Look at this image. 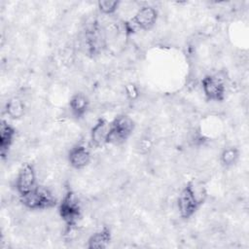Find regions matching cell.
<instances>
[{"mask_svg":"<svg viewBox=\"0 0 249 249\" xmlns=\"http://www.w3.org/2000/svg\"><path fill=\"white\" fill-rule=\"evenodd\" d=\"M16 135V128L8 122L2 121L0 124V153L2 159L8 155L12 145L14 144Z\"/></svg>","mask_w":249,"mask_h":249,"instance_id":"cell-10","label":"cell"},{"mask_svg":"<svg viewBox=\"0 0 249 249\" xmlns=\"http://www.w3.org/2000/svg\"><path fill=\"white\" fill-rule=\"evenodd\" d=\"M109 133L110 123L104 118L98 119L90 129V144L95 148L103 147L108 144Z\"/></svg>","mask_w":249,"mask_h":249,"instance_id":"cell-9","label":"cell"},{"mask_svg":"<svg viewBox=\"0 0 249 249\" xmlns=\"http://www.w3.org/2000/svg\"><path fill=\"white\" fill-rule=\"evenodd\" d=\"M58 215L68 231L73 230L81 219V203L72 191H67L63 195L58 204Z\"/></svg>","mask_w":249,"mask_h":249,"instance_id":"cell-2","label":"cell"},{"mask_svg":"<svg viewBox=\"0 0 249 249\" xmlns=\"http://www.w3.org/2000/svg\"><path fill=\"white\" fill-rule=\"evenodd\" d=\"M201 89L208 101L221 102L226 97V86L222 78L217 75H206L201 80Z\"/></svg>","mask_w":249,"mask_h":249,"instance_id":"cell-5","label":"cell"},{"mask_svg":"<svg viewBox=\"0 0 249 249\" xmlns=\"http://www.w3.org/2000/svg\"><path fill=\"white\" fill-rule=\"evenodd\" d=\"M135 128L134 121L126 116L120 115L117 116L112 123H110V133L108 144L120 145L124 143L132 134Z\"/></svg>","mask_w":249,"mask_h":249,"instance_id":"cell-4","label":"cell"},{"mask_svg":"<svg viewBox=\"0 0 249 249\" xmlns=\"http://www.w3.org/2000/svg\"><path fill=\"white\" fill-rule=\"evenodd\" d=\"M5 112L10 119L19 120L25 113V105L22 99L14 96L10 98L5 104Z\"/></svg>","mask_w":249,"mask_h":249,"instance_id":"cell-13","label":"cell"},{"mask_svg":"<svg viewBox=\"0 0 249 249\" xmlns=\"http://www.w3.org/2000/svg\"><path fill=\"white\" fill-rule=\"evenodd\" d=\"M71 114L77 119L84 117L89 108V97L83 92L74 93L68 103Z\"/></svg>","mask_w":249,"mask_h":249,"instance_id":"cell-11","label":"cell"},{"mask_svg":"<svg viewBox=\"0 0 249 249\" xmlns=\"http://www.w3.org/2000/svg\"><path fill=\"white\" fill-rule=\"evenodd\" d=\"M120 1H109V0H101L97 2V8L99 12L106 16L114 15L118 9L120 8Z\"/></svg>","mask_w":249,"mask_h":249,"instance_id":"cell-15","label":"cell"},{"mask_svg":"<svg viewBox=\"0 0 249 249\" xmlns=\"http://www.w3.org/2000/svg\"><path fill=\"white\" fill-rule=\"evenodd\" d=\"M67 159L71 167L80 170L84 169L89 164L91 160V154L87 146L77 144L70 149Z\"/></svg>","mask_w":249,"mask_h":249,"instance_id":"cell-8","label":"cell"},{"mask_svg":"<svg viewBox=\"0 0 249 249\" xmlns=\"http://www.w3.org/2000/svg\"><path fill=\"white\" fill-rule=\"evenodd\" d=\"M239 159V151L235 147L225 148L220 155V161L225 167H231L234 165Z\"/></svg>","mask_w":249,"mask_h":249,"instance_id":"cell-14","label":"cell"},{"mask_svg":"<svg viewBox=\"0 0 249 249\" xmlns=\"http://www.w3.org/2000/svg\"><path fill=\"white\" fill-rule=\"evenodd\" d=\"M206 197V190L202 185L192 181L188 182L179 193L177 208L181 218L188 220L192 218L203 203Z\"/></svg>","mask_w":249,"mask_h":249,"instance_id":"cell-1","label":"cell"},{"mask_svg":"<svg viewBox=\"0 0 249 249\" xmlns=\"http://www.w3.org/2000/svg\"><path fill=\"white\" fill-rule=\"evenodd\" d=\"M112 240V234L108 228L103 227L102 229L94 231L88 239L87 247L89 249H104L109 246Z\"/></svg>","mask_w":249,"mask_h":249,"instance_id":"cell-12","label":"cell"},{"mask_svg":"<svg viewBox=\"0 0 249 249\" xmlns=\"http://www.w3.org/2000/svg\"><path fill=\"white\" fill-rule=\"evenodd\" d=\"M158 11L156 8L150 5H145L140 7L130 19L128 26L131 30L135 28H139L141 30H149L151 29L158 20Z\"/></svg>","mask_w":249,"mask_h":249,"instance_id":"cell-6","label":"cell"},{"mask_svg":"<svg viewBox=\"0 0 249 249\" xmlns=\"http://www.w3.org/2000/svg\"><path fill=\"white\" fill-rule=\"evenodd\" d=\"M37 186V174L31 163H24L18 170L16 178V190L19 196L29 193Z\"/></svg>","mask_w":249,"mask_h":249,"instance_id":"cell-7","label":"cell"},{"mask_svg":"<svg viewBox=\"0 0 249 249\" xmlns=\"http://www.w3.org/2000/svg\"><path fill=\"white\" fill-rule=\"evenodd\" d=\"M22 205L29 210H46L56 205V198L47 189L36 186L29 193L19 196Z\"/></svg>","mask_w":249,"mask_h":249,"instance_id":"cell-3","label":"cell"}]
</instances>
